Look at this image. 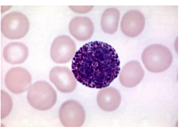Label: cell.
Here are the masks:
<instances>
[{"instance_id": "6da1fadb", "label": "cell", "mask_w": 186, "mask_h": 139, "mask_svg": "<svg viewBox=\"0 0 186 139\" xmlns=\"http://www.w3.org/2000/svg\"><path fill=\"white\" fill-rule=\"evenodd\" d=\"M72 62V71L76 79L91 88L108 86L117 77L120 69L115 50L101 41L83 45L76 52Z\"/></svg>"}, {"instance_id": "7a4b0ae2", "label": "cell", "mask_w": 186, "mask_h": 139, "mask_svg": "<svg viewBox=\"0 0 186 139\" xmlns=\"http://www.w3.org/2000/svg\"><path fill=\"white\" fill-rule=\"evenodd\" d=\"M141 59L149 71L159 73L166 70L170 67L172 57L167 48L162 45L156 44L149 46L144 49Z\"/></svg>"}, {"instance_id": "3957f363", "label": "cell", "mask_w": 186, "mask_h": 139, "mask_svg": "<svg viewBox=\"0 0 186 139\" xmlns=\"http://www.w3.org/2000/svg\"><path fill=\"white\" fill-rule=\"evenodd\" d=\"M27 98L33 107L38 110H45L51 108L55 104L57 94L49 83L40 81L31 86L28 92Z\"/></svg>"}, {"instance_id": "277c9868", "label": "cell", "mask_w": 186, "mask_h": 139, "mask_svg": "<svg viewBox=\"0 0 186 139\" xmlns=\"http://www.w3.org/2000/svg\"><path fill=\"white\" fill-rule=\"evenodd\" d=\"M29 27V20L21 13L15 11L4 16L1 22V30L3 35L10 39H18L24 37Z\"/></svg>"}, {"instance_id": "5b68a950", "label": "cell", "mask_w": 186, "mask_h": 139, "mask_svg": "<svg viewBox=\"0 0 186 139\" xmlns=\"http://www.w3.org/2000/svg\"><path fill=\"white\" fill-rule=\"evenodd\" d=\"M60 122L65 127L82 126L85 119V113L81 104L74 100H69L61 106L59 111Z\"/></svg>"}, {"instance_id": "8992f818", "label": "cell", "mask_w": 186, "mask_h": 139, "mask_svg": "<svg viewBox=\"0 0 186 139\" xmlns=\"http://www.w3.org/2000/svg\"><path fill=\"white\" fill-rule=\"evenodd\" d=\"M76 51V44L70 37L66 35L60 36L56 38L52 43L50 56L56 63H66L72 59Z\"/></svg>"}, {"instance_id": "52a82bcc", "label": "cell", "mask_w": 186, "mask_h": 139, "mask_svg": "<svg viewBox=\"0 0 186 139\" xmlns=\"http://www.w3.org/2000/svg\"><path fill=\"white\" fill-rule=\"evenodd\" d=\"M31 82V76L29 71L21 67L10 69L6 73L5 79L7 88L16 94L23 93L29 89Z\"/></svg>"}, {"instance_id": "ba28073f", "label": "cell", "mask_w": 186, "mask_h": 139, "mask_svg": "<svg viewBox=\"0 0 186 139\" xmlns=\"http://www.w3.org/2000/svg\"><path fill=\"white\" fill-rule=\"evenodd\" d=\"M49 79L57 89L63 93H69L76 88L77 82L73 73L65 67L56 66L52 69Z\"/></svg>"}, {"instance_id": "9c48e42d", "label": "cell", "mask_w": 186, "mask_h": 139, "mask_svg": "<svg viewBox=\"0 0 186 139\" xmlns=\"http://www.w3.org/2000/svg\"><path fill=\"white\" fill-rule=\"evenodd\" d=\"M145 25L144 15L140 11L133 10L126 13L121 22L122 31L126 36L134 37L140 34Z\"/></svg>"}, {"instance_id": "30bf717a", "label": "cell", "mask_w": 186, "mask_h": 139, "mask_svg": "<svg viewBox=\"0 0 186 139\" xmlns=\"http://www.w3.org/2000/svg\"><path fill=\"white\" fill-rule=\"evenodd\" d=\"M144 74V70L140 63L132 61L123 67L119 75V80L125 87H134L141 82Z\"/></svg>"}, {"instance_id": "8fae6325", "label": "cell", "mask_w": 186, "mask_h": 139, "mask_svg": "<svg viewBox=\"0 0 186 139\" xmlns=\"http://www.w3.org/2000/svg\"><path fill=\"white\" fill-rule=\"evenodd\" d=\"M69 29L71 34L77 40L84 41L89 39L92 36L94 25L89 18L77 16L70 21Z\"/></svg>"}, {"instance_id": "7c38bea8", "label": "cell", "mask_w": 186, "mask_h": 139, "mask_svg": "<svg viewBox=\"0 0 186 139\" xmlns=\"http://www.w3.org/2000/svg\"><path fill=\"white\" fill-rule=\"evenodd\" d=\"M121 98L119 92L112 87H108L100 90L97 96L99 107L107 111H111L119 106Z\"/></svg>"}, {"instance_id": "4fadbf2b", "label": "cell", "mask_w": 186, "mask_h": 139, "mask_svg": "<svg viewBox=\"0 0 186 139\" xmlns=\"http://www.w3.org/2000/svg\"><path fill=\"white\" fill-rule=\"evenodd\" d=\"M29 51L24 44L19 42L10 43L4 48L3 56L5 60L11 64H19L27 59Z\"/></svg>"}, {"instance_id": "5bb4252c", "label": "cell", "mask_w": 186, "mask_h": 139, "mask_svg": "<svg viewBox=\"0 0 186 139\" xmlns=\"http://www.w3.org/2000/svg\"><path fill=\"white\" fill-rule=\"evenodd\" d=\"M120 17L119 11L116 8L106 9L101 17V23L103 31L110 34L115 33L118 29Z\"/></svg>"}, {"instance_id": "9a60e30c", "label": "cell", "mask_w": 186, "mask_h": 139, "mask_svg": "<svg viewBox=\"0 0 186 139\" xmlns=\"http://www.w3.org/2000/svg\"><path fill=\"white\" fill-rule=\"evenodd\" d=\"M12 107V101L10 96L3 91L1 92V118L3 119L10 113Z\"/></svg>"}, {"instance_id": "2e32d148", "label": "cell", "mask_w": 186, "mask_h": 139, "mask_svg": "<svg viewBox=\"0 0 186 139\" xmlns=\"http://www.w3.org/2000/svg\"><path fill=\"white\" fill-rule=\"evenodd\" d=\"M71 9L77 13H84L89 11L92 8L93 6H70Z\"/></svg>"}]
</instances>
